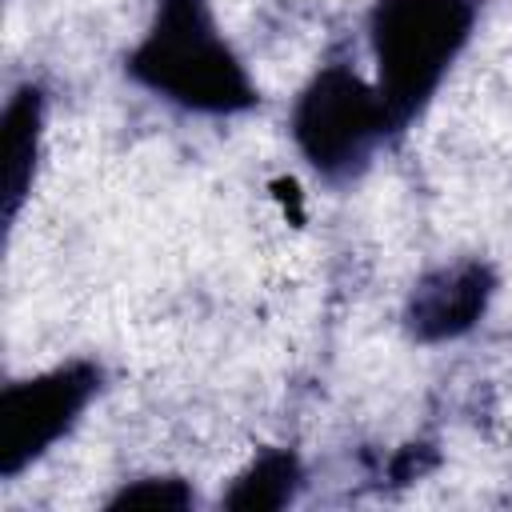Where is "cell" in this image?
Instances as JSON below:
<instances>
[{"label":"cell","mask_w":512,"mask_h":512,"mask_svg":"<svg viewBox=\"0 0 512 512\" xmlns=\"http://www.w3.org/2000/svg\"><path fill=\"white\" fill-rule=\"evenodd\" d=\"M128 76L188 112L236 116L260 104V88L224 40L208 0H156V16L128 56Z\"/></svg>","instance_id":"1"},{"label":"cell","mask_w":512,"mask_h":512,"mask_svg":"<svg viewBox=\"0 0 512 512\" xmlns=\"http://www.w3.org/2000/svg\"><path fill=\"white\" fill-rule=\"evenodd\" d=\"M476 28V0H376L368 40L396 132L432 100Z\"/></svg>","instance_id":"2"},{"label":"cell","mask_w":512,"mask_h":512,"mask_svg":"<svg viewBox=\"0 0 512 512\" xmlns=\"http://www.w3.org/2000/svg\"><path fill=\"white\" fill-rule=\"evenodd\" d=\"M392 132L396 124L376 80L348 64H324L292 104V140L324 180L360 176Z\"/></svg>","instance_id":"3"},{"label":"cell","mask_w":512,"mask_h":512,"mask_svg":"<svg viewBox=\"0 0 512 512\" xmlns=\"http://www.w3.org/2000/svg\"><path fill=\"white\" fill-rule=\"evenodd\" d=\"M100 392L92 360H68L0 392V476H20L56 440H64Z\"/></svg>","instance_id":"4"},{"label":"cell","mask_w":512,"mask_h":512,"mask_svg":"<svg viewBox=\"0 0 512 512\" xmlns=\"http://www.w3.org/2000/svg\"><path fill=\"white\" fill-rule=\"evenodd\" d=\"M496 292V276L484 260H452L428 268L404 304V324L420 344H444L464 336Z\"/></svg>","instance_id":"5"},{"label":"cell","mask_w":512,"mask_h":512,"mask_svg":"<svg viewBox=\"0 0 512 512\" xmlns=\"http://www.w3.org/2000/svg\"><path fill=\"white\" fill-rule=\"evenodd\" d=\"M40 132H44V96L36 84H24L4 108V212L8 220H16L24 196L32 192Z\"/></svg>","instance_id":"6"},{"label":"cell","mask_w":512,"mask_h":512,"mask_svg":"<svg viewBox=\"0 0 512 512\" xmlns=\"http://www.w3.org/2000/svg\"><path fill=\"white\" fill-rule=\"evenodd\" d=\"M300 460L288 448H268L260 452L228 488V496L220 500L224 508H244V512H264V508H280L296 496L300 488Z\"/></svg>","instance_id":"7"},{"label":"cell","mask_w":512,"mask_h":512,"mask_svg":"<svg viewBox=\"0 0 512 512\" xmlns=\"http://www.w3.org/2000/svg\"><path fill=\"white\" fill-rule=\"evenodd\" d=\"M192 504V488L176 476H148V480H132L124 484L108 508H148V512H176V508H188Z\"/></svg>","instance_id":"8"}]
</instances>
